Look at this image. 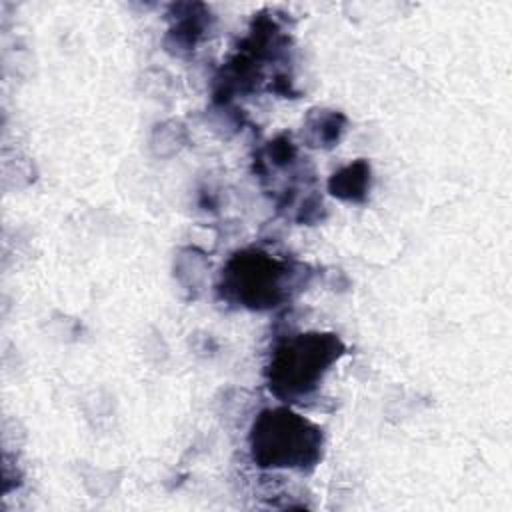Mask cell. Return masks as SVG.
<instances>
[{"label":"cell","instance_id":"cell-1","mask_svg":"<svg viewBox=\"0 0 512 512\" xmlns=\"http://www.w3.org/2000/svg\"><path fill=\"white\" fill-rule=\"evenodd\" d=\"M250 456L260 468L312 470L322 458V430L290 408L262 410L248 436Z\"/></svg>","mask_w":512,"mask_h":512},{"label":"cell","instance_id":"cell-2","mask_svg":"<svg viewBox=\"0 0 512 512\" xmlns=\"http://www.w3.org/2000/svg\"><path fill=\"white\" fill-rule=\"evenodd\" d=\"M344 354L336 334H294L276 344L266 366L268 388L282 400H298L312 394L330 366Z\"/></svg>","mask_w":512,"mask_h":512},{"label":"cell","instance_id":"cell-3","mask_svg":"<svg viewBox=\"0 0 512 512\" xmlns=\"http://www.w3.org/2000/svg\"><path fill=\"white\" fill-rule=\"evenodd\" d=\"M290 266L262 250L236 252L220 274L218 290L228 302L250 310H268L286 300Z\"/></svg>","mask_w":512,"mask_h":512},{"label":"cell","instance_id":"cell-4","mask_svg":"<svg viewBox=\"0 0 512 512\" xmlns=\"http://www.w3.org/2000/svg\"><path fill=\"white\" fill-rule=\"evenodd\" d=\"M370 164L364 160H356L342 170L334 172L328 190L332 196L346 202H362L370 190Z\"/></svg>","mask_w":512,"mask_h":512},{"label":"cell","instance_id":"cell-5","mask_svg":"<svg viewBox=\"0 0 512 512\" xmlns=\"http://www.w3.org/2000/svg\"><path fill=\"white\" fill-rule=\"evenodd\" d=\"M346 118L338 112H324L316 120L308 118V130L314 132V146H334L340 140Z\"/></svg>","mask_w":512,"mask_h":512}]
</instances>
